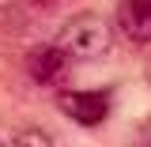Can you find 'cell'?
<instances>
[{
    "instance_id": "6da1fadb",
    "label": "cell",
    "mask_w": 151,
    "mask_h": 147,
    "mask_svg": "<svg viewBox=\"0 0 151 147\" xmlns=\"http://www.w3.org/2000/svg\"><path fill=\"white\" fill-rule=\"evenodd\" d=\"M110 42H113V30L102 15H76L72 23H64V30L57 38V45L72 60H94L110 49Z\"/></svg>"
},
{
    "instance_id": "7a4b0ae2",
    "label": "cell",
    "mask_w": 151,
    "mask_h": 147,
    "mask_svg": "<svg viewBox=\"0 0 151 147\" xmlns=\"http://www.w3.org/2000/svg\"><path fill=\"white\" fill-rule=\"evenodd\" d=\"M27 72L38 87H60L72 75V57L64 53L60 45H42L27 57Z\"/></svg>"
},
{
    "instance_id": "3957f363",
    "label": "cell",
    "mask_w": 151,
    "mask_h": 147,
    "mask_svg": "<svg viewBox=\"0 0 151 147\" xmlns=\"http://www.w3.org/2000/svg\"><path fill=\"white\" fill-rule=\"evenodd\" d=\"M57 106H60V113H68L76 125H98L106 117V110H110L102 91H60Z\"/></svg>"
},
{
    "instance_id": "277c9868",
    "label": "cell",
    "mask_w": 151,
    "mask_h": 147,
    "mask_svg": "<svg viewBox=\"0 0 151 147\" xmlns=\"http://www.w3.org/2000/svg\"><path fill=\"white\" fill-rule=\"evenodd\" d=\"M117 27L125 30L129 42L147 45L151 42V0H121V8H117Z\"/></svg>"
},
{
    "instance_id": "5b68a950",
    "label": "cell",
    "mask_w": 151,
    "mask_h": 147,
    "mask_svg": "<svg viewBox=\"0 0 151 147\" xmlns=\"http://www.w3.org/2000/svg\"><path fill=\"white\" fill-rule=\"evenodd\" d=\"M19 143H38V147H45V143H49V136H38V132H23V136H19Z\"/></svg>"
},
{
    "instance_id": "8992f818",
    "label": "cell",
    "mask_w": 151,
    "mask_h": 147,
    "mask_svg": "<svg viewBox=\"0 0 151 147\" xmlns=\"http://www.w3.org/2000/svg\"><path fill=\"white\" fill-rule=\"evenodd\" d=\"M45 4H49V0H45Z\"/></svg>"
}]
</instances>
